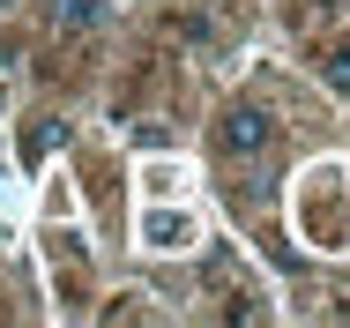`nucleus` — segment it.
<instances>
[{
	"instance_id": "1",
	"label": "nucleus",
	"mask_w": 350,
	"mask_h": 328,
	"mask_svg": "<svg viewBox=\"0 0 350 328\" xmlns=\"http://www.w3.org/2000/svg\"><path fill=\"white\" fill-rule=\"evenodd\" d=\"M224 149H239V157H261V149H269V112H254V105H231V112H224Z\"/></svg>"
},
{
	"instance_id": "2",
	"label": "nucleus",
	"mask_w": 350,
	"mask_h": 328,
	"mask_svg": "<svg viewBox=\"0 0 350 328\" xmlns=\"http://www.w3.org/2000/svg\"><path fill=\"white\" fill-rule=\"evenodd\" d=\"M53 15H60V23H68V30H90V23H97V0H60V8H53Z\"/></svg>"
},
{
	"instance_id": "3",
	"label": "nucleus",
	"mask_w": 350,
	"mask_h": 328,
	"mask_svg": "<svg viewBox=\"0 0 350 328\" xmlns=\"http://www.w3.org/2000/svg\"><path fill=\"white\" fill-rule=\"evenodd\" d=\"M328 82H336V90H350V53H336V60H328Z\"/></svg>"
},
{
	"instance_id": "4",
	"label": "nucleus",
	"mask_w": 350,
	"mask_h": 328,
	"mask_svg": "<svg viewBox=\"0 0 350 328\" xmlns=\"http://www.w3.org/2000/svg\"><path fill=\"white\" fill-rule=\"evenodd\" d=\"M0 8H8V0H0Z\"/></svg>"
}]
</instances>
